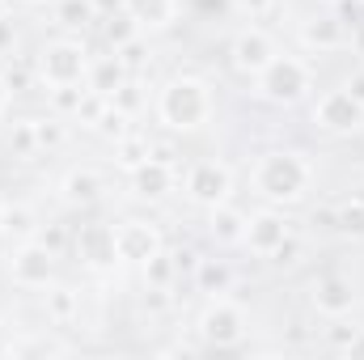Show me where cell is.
I'll list each match as a JSON object with an SVG mask.
<instances>
[{
    "label": "cell",
    "mask_w": 364,
    "mask_h": 360,
    "mask_svg": "<svg viewBox=\"0 0 364 360\" xmlns=\"http://www.w3.org/2000/svg\"><path fill=\"white\" fill-rule=\"evenodd\" d=\"M301 233L296 212L272 208V203H250V221H246V242H242V259L255 263H275V255Z\"/></svg>",
    "instance_id": "obj_16"
},
{
    "label": "cell",
    "mask_w": 364,
    "mask_h": 360,
    "mask_svg": "<svg viewBox=\"0 0 364 360\" xmlns=\"http://www.w3.org/2000/svg\"><path fill=\"white\" fill-rule=\"evenodd\" d=\"M30 13L21 9H9L0 13V64L4 60H17V55H30Z\"/></svg>",
    "instance_id": "obj_28"
},
{
    "label": "cell",
    "mask_w": 364,
    "mask_h": 360,
    "mask_svg": "<svg viewBox=\"0 0 364 360\" xmlns=\"http://www.w3.org/2000/svg\"><path fill=\"white\" fill-rule=\"evenodd\" d=\"M47 221H51V212H43L38 199H30V195H0V242L4 246L38 238Z\"/></svg>",
    "instance_id": "obj_20"
},
{
    "label": "cell",
    "mask_w": 364,
    "mask_h": 360,
    "mask_svg": "<svg viewBox=\"0 0 364 360\" xmlns=\"http://www.w3.org/2000/svg\"><path fill=\"white\" fill-rule=\"evenodd\" d=\"M195 314L186 331L203 352H250L255 339V309L237 292H216V297H195Z\"/></svg>",
    "instance_id": "obj_4"
},
{
    "label": "cell",
    "mask_w": 364,
    "mask_h": 360,
    "mask_svg": "<svg viewBox=\"0 0 364 360\" xmlns=\"http://www.w3.org/2000/svg\"><path fill=\"white\" fill-rule=\"evenodd\" d=\"M68 259L93 284H106L114 275H123L119 268V250H114V221L110 208L106 212H90V216H73L68 225Z\"/></svg>",
    "instance_id": "obj_12"
},
{
    "label": "cell",
    "mask_w": 364,
    "mask_h": 360,
    "mask_svg": "<svg viewBox=\"0 0 364 360\" xmlns=\"http://www.w3.org/2000/svg\"><path fill=\"white\" fill-rule=\"evenodd\" d=\"M90 4H93L97 17H110V13H123L127 9V0H90Z\"/></svg>",
    "instance_id": "obj_31"
},
{
    "label": "cell",
    "mask_w": 364,
    "mask_h": 360,
    "mask_svg": "<svg viewBox=\"0 0 364 360\" xmlns=\"http://www.w3.org/2000/svg\"><path fill=\"white\" fill-rule=\"evenodd\" d=\"M0 144H4V157L17 162V166H34V162H43L38 127H34V110H21V106H17V110L9 115V127H4Z\"/></svg>",
    "instance_id": "obj_23"
},
{
    "label": "cell",
    "mask_w": 364,
    "mask_h": 360,
    "mask_svg": "<svg viewBox=\"0 0 364 360\" xmlns=\"http://www.w3.org/2000/svg\"><path fill=\"white\" fill-rule=\"evenodd\" d=\"M322 85V73H318V60L296 51L292 43H284V51L275 55L272 64L246 85V97L272 115H296L309 106V97Z\"/></svg>",
    "instance_id": "obj_3"
},
{
    "label": "cell",
    "mask_w": 364,
    "mask_h": 360,
    "mask_svg": "<svg viewBox=\"0 0 364 360\" xmlns=\"http://www.w3.org/2000/svg\"><path fill=\"white\" fill-rule=\"evenodd\" d=\"M93 21H97V13H93L90 0H51V9H47V26L51 30L93 34Z\"/></svg>",
    "instance_id": "obj_27"
},
{
    "label": "cell",
    "mask_w": 364,
    "mask_h": 360,
    "mask_svg": "<svg viewBox=\"0 0 364 360\" xmlns=\"http://www.w3.org/2000/svg\"><path fill=\"white\" fill-rule=\"evenodd\" d=\"M242 195V166L229 157V153H199V157H186L182 162V195L178 203L199 216L216 203H229Z\"/></svg>",
    "instance_id": "obj_9"
},
{
    "label": "cell",
    "mask_w": 364,
    "mask_h": 360,
    "mask_svg": "<svg viewBox=\"0 0 364 360\" xmlns=\"http://www.w3.org/2000/svg\"><path fill=\"white\" fill-rule=\"evenodd\" d=\"M301 305L314 322H348L364 314V288L352 271L343 268H314L301 284Z\"/></svg>",
    "instance_id": "obj_11"
},
{
    "label": "cell",
    "mask_w": 364,
    "mask_h": 360,
    "mask_svg": "<svg viewBox=\"0 0 364 360\" xmlns=\"http://www.w3.org/2000/svg\"><path fill=\"white\" fill-rule=\"evenodd\" d=\"M174 144H178V140L157 136V153L144 157L136 170H127V174L119 179V191L127 195L132 208L166 212V208L178 203V195H182V162H186V157L174 153Z\"/></svg>",
    "instance_id": "obj_7"
},
{
    "label": "cell",
    "mask_w": 364,
    "mask_h": 360,
    "mask_svg": "<svg viewBox=\"0 0 364 360\" xmlns=\"http://www.w3.org/2000/svg\"><path fill=\"white\" fill-rule=\"evenodd\" d=\"M242 284V271H237V255H220V250H208L195 259V268L186 275V288L195 297H216V292H237Z\"/></svg>",
    "instance_id": "obj_19"
},
{
    "label": "cell",
    "mask_w": 364,
    "mask_h": 360,
    "mask_svg": "<svg viewBox=\"0 0 364 360\" xmlns=\"http://www.w3.org/2000/svg\"><path fill=\"white\" fill-rule=\"evenodd\" d=\"M0 246H4V242H0Z\"/></svg>",
    "instance_id": "obj_37"
},
{
    "label": "cell",
    "mask_w": 364,
    "mask_h": 360,
    "mask_svg": "<svg viewBox=\"0 0 364 360\" xmlns=\"http://www.w3.org/2000/svg\"><path fill=\"white\" fill-rule=\"evenodd\" d=\"M288 0H229V17L237 21H272L284 13Z\"/></svg>",
    "instance_id": "obj_29"
},
{
    "label": "cell",
    "mask_w": 364,
    "mask_h": 360,
    "mask_svg": "<svg viewBox=\"0 0 364 360\" xmlns=\"http://www.w3.org/2000/svg\"><path fill=\"white\" fill-rule=\"evenodd\" d=\"M106 149V166L123 179L127 170H136L144 157H153L157 153V132L153 127H144V123H136L132 132H123L119 140H110V144H102Z\"/></svg>",
    "instance_id": "obj_22"
},
{
    "label": "cell",
    "mask_w": 364,
    "mask_h": 360,
    "mask_svg": "<svg viewBox=\"0 0 364 360\" xmlns=\"http://www.w3.org/2000/svg\"><path fill=\"white\" fill-rule=\"evenodd\" d=\"M0 275L13 292L21 297H38L47 292L60 275H68V255L55 250L43 238H26V242H9L0 246Z\"/></svg>",
    "instance_id": "obj_10"
},
{
    "label": "cell",
    "mask_w": 364,
    "mask_h": 360,
    "mask_svg": "<svg viewBox=\"0 0 364 360\" xmlns=\"http://www.w3.org/2000/svg\"><path fill=\"white\" fill-rule=\"evenodd\" d=\"M305 115V127L318 136V140H360L364 136V102L348 90L343 81H331V85H318V93L309 97V106L301 110Z\"/></svg>",
    "instance_id": "obj_13"
},
{
    "label": "cell",
    "mask_w": 364,
    "mask_h": 360,
    "mask_svg": "<svg viewBox=\"0 0 364 360\" xmlns=\"http://www.w3.org/2000/svg\"><path fill=\"white\" fill-rule=\"evenodd\" d=\"M242 191L255 203H272L288 212H305L322 191V162L309 144L296 140H267L246 153Z\"/></svg>",
    "instance_id": "obj_1"
},
{
    "label": "cell",
    "mask_w": 364,
    "mask_h": 360,
    "mask_svg": "<svg viewBox=\"0 0 364 360\" xmlns=\"http://www.w3.org/2000/svg\"><path fill=\"white\" fill-rule=\"evenodd\" d=\"M301 4H326V9H339V4H348V0H301Z\"/></svg>",
    "instance_id": "obj_33"
},
{
    "label": "cell",
    "mask_w": 364,
    "mask_h": 360,
    "mask_svg": "<svg viewBox=\"0 0 364 360\" xmlns=\"http://www.w3.org/2000/svg\"><path fill=\"white\" fill-rule=\"evenodd\" d=\"M119 195V174L106 162H68L51 174V203L64 216H90V212H106L114 208Z\"/></svg>",
    "instance_id": "obj_6"
},
{
    "label": "cell",
    "mask_w": 364,
    "mask_h": 360,
    "mask_svg": "<svg viewBox=\"0 0 364 360\" xmlns=\"http://www.w3.org/2000/svg\"><path fill=\"white\" fill-rule=\"evenodd\" d=\"M288 13V43L314 60H331V55H352V17L343 9H326V4H284Z\"/></svg>",
    "instance_id": "obj_8"
},
{
    "label": "cell",
    "mask_w": 364,
    "mask_h": 360,
    "mask_svg": "<svg viewBox=\"0 0 364 360\" xmlns=\"http://www.w3.org/2000/svg\"><path fill=\"white\" fill-rule=\"evenodd\" d=\"M220 123V77L208 68L178 64L161 77H153V106L149 127L166 140H199Z\"/></svg>",
    "instance_id": "obj_2"
},
{
    "label": "cell",
    "mask_w": 364,
    "mask_h": 360,
    "mask_svg": "<svg viewBox=\"0 0 364 360\" xmlns=\"http://www.w3.org/2000/svg\"><path fill=\"white\" fill-rule=\"evenodd\" d=\"M127 13L149 38H166L186 21V0H127Z\"/></svg>",
    "instance_id": "obj_24"
},
{
    "label": "cell",
    "mask_w": 364,
    "mask_h": 360,
    "mask_svg": "<svg viewBox=\"0 0 364 360\" xmlns=\"http://www.w3.org/2000/svg\"><path fill=\"white\" fill-rule=\"evenodd\" d=\"M21 13H30V17H38V13H47L51 9V0H13Z\"/></svg>",
    "instance_id": "obj_32"
},
{
    "label": "cell",
    "mask_w": 364,
    "mask_h": 360,
    "mask_svg": "<svg viewBox=\"0 0 364 360\" xmlns=\"http://www.w3.org/2000/svg\"><path fill=\"white\" fill-rule=\"evenodd\" d=\"M284 30L279 26H267V21H237L233 30H229V38H225V77L229 81H242V85H250L267 64H272L275 55L284 51Z\"/></svg>",
    "instance_id": "obj_14"
},
{
    "label": "cell",
    "mask_w": 364,
    "mask_h": 360,
    "mask_svg": "<svg viewBox=\"0 0 364 360\" xmlns=\"http://www.w3.org/2000/svg\"><path fill=\"white\" fill-rule=\"evenodd\" d=\"M199 221V242L208 250H220V255H237L242 259V242H246V221H250V203L229 199V203H216L208 212L195 216Z\"/></svg>",
    "instance_id": "obj_18"
},
{
    "label": "cell",
    "mask_w": 364,
    "mask_h": 360,
    "mask_svg": "<svg viewBox=\"0 0 364 360\" xmlns=\"http://www.w3.org/2000/svg\"><path fill=\"white\" fill-rule=\"evenodd\" d=\"M132 77V68H127V60L119 55V51H106V47H97L93 51V64H90V77H85V85H90L97 97H114V93L123 90V81Z\"/></svg>",
    "instance_id": "obj_25"
},
{
    "label": "cell",
    "mask_w": 364,
    "mask_h": 360,
    "mask_svg": "<svg viewBox=\"0 0 364 360\" xmlns=\"http://www.w3.org/2000/svg\"><path fill=\"white\" fill-rule=\"evenodd\" d=\"M339 81H343V85H348V90L364 102V60H352V64L343 68V77H339Z\"/></svg>",
    "instance_id": "obj_30"
},
{
    "label": "cell",
    "mask_w": 364,
    "mask_h": 360,
    "mask_svg": "<svg viewBox=\"0 0 364 360\" xmlns=\"http://www.w3.org/2000/svg\"><path fill=\"white\" fill-rule=\"evenodd\" d=\"M9 9H17V4L13 0H0V13H9Z\"/></svg>",
    "instance_id": "obj_35"
},
{
    "label": "cell",
    "mask_w": 364,
    "mask_h": 360,
    "mask_svg": "<svg viewBox=\"0 0 364 360\" xmlns=\"http://www.w3.org/2000/svg\"><path fill=\"white\" fill-rule=\"evenodd\" d=\"M356 4H360V9H364V0H356Z\"/></svg>",
    "instance_id": "obj_36"
},
{
    "label": "cell",
    "mask_w": 364,
    "mask_h": 360,
    "mask_svg": "<svg viewBox=\"0 0 364 360\" xmlns=\"http://www.w3.org/2000/svg\"><path fill=\"white\" fill-rule=\"evenodd\" d=\"M326 233L343 246H364V191L335 195L326 203Z\"/></svg>",
    "instance_id": "obj_21"
},
{
    "label": "cell",
    "mask_w": 364,
    "mask_h": 360,
    "mask_svg": "<svg viewBox=\"0 0 364 360\" xmlns=\"http://www.w3.org/2000/svg\"><path fill=\"white\" fill-rule=\"evenodd\" d=\"M97 288L93 280H68V275H60L47 292H38L34 301H38V322H47V327H60V331H68V335H77L81 327H85V305H90V292Z\"/></svg>",
    "instance_id": "obj_17"
},
{
    "label": "cell",
    "mask_w": 364,
    "mask_h": 360,
    "mask_svg": "<svg viewBox=\"0 0 364 360\" xmlns=\"http://www.w3.org/2000/svg\"><path fill=\"white\" fill-rule=\"evenodd\" d=\"M93 51H97V43L90 34H68V30L38 34L30 43V64H34V77H38V97L51 90H64V85H85Z\"/></svg>",
    "instance_id": "obj_5"
},
{
    "label": "cell",
    "mask_w": 364,
    "mask_h": 360,
    "mask_svg": "<svg viewBox=\"0 0 364 360\" xmlns=\"http://www.w3.org/2000/svg\"><path fill=\"white\" fill-rule=\"evenodd\" d=\"M9 115H13V110H0V136H4V127H9Z\"/></svg>",
    "instance_id": "obj_34"
},
{
    "label": "cell",
    "mask_w": 364,
    "mask_h": 360,
    "mask_svg": "<svg viewBox=\"0 0 364 360\" xmlns=\"http://www.w3.org/2000/svg\"><path fill=\"white\" fill-rule=\"evenodd\" d=\"M144 30H140V21L123 9V13H110V17H97L93 21V43L97 47H106V51H123V47H132L136 38H140Z\"/></svg>",
    "instance_id": "obj_26"
},
{
    "label": "cell",
    "mask_w": 364,
    "mask_h": 360,
    "mask_svg": "<svg viewBox=\"0 0 364 360\" xmlns=\"http://www.w3.org/2000/svg\"><path fill=\"white\" fill-rule=\"evenodd\" d=\"M110 221H114V250H119L123 275H132L136 268H144L153 255H161V250L170 246V233H166V225H161V212H149V208L114 212V208H110Z\"/></svg>",
    "instance_id": "obj_15"
}]
</instances>
